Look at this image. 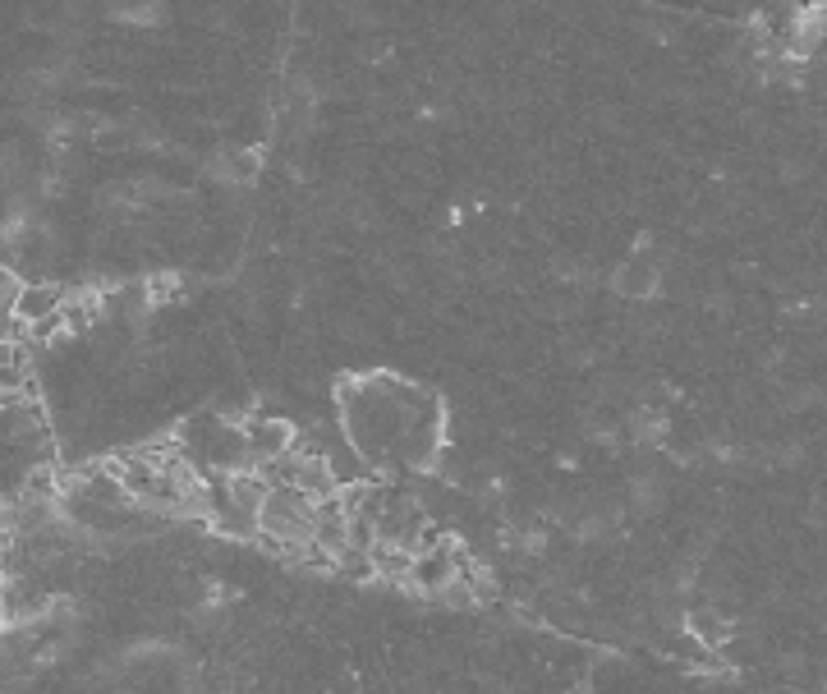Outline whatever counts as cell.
I'll use <instances>...</instances> for the list:
<instances>
[{
    "label": "cell",
    "instance_id": "obj_1",
    "mask_svg": "<svg viewBox=\"0 0 827 694\" xmlns=\"http://www.w3.org/2000/svg\"><path fill=\"white\" fill-rule=\"evenodd\" d=\"M262 543L272 547V552H290V547H304L313 543V520H318V501L308 497V492L290 488V483H281V488L267 492V501H262Z\"/></svg>",
    "mask_w": 827,
    "mask_h": 694
},
{
    "label": "cell",
    "instance_id": "obj_2",
    "mask_svg": "<svg viewBox=\"0 0 827 694\" xmlns=\"http://www.w3.org/2000/svg\"><path fill=\"white\" fill-rule=\"evenodd\" d=\"M244 442H249V460H253V469H262V465H276L281 456H290L295 451V428L285 419H253L249 428H244Z\"/></svg>",
    "mask_w": 827,
    "mask_h": 694
},
{
    "label": "cell",
    "instance_id": "obj_3",
    "mask_svg": "<svg viewBox=\"0 0 827 694\" xmlns=\"http://www.w3.org/2000/svg\"><path fill=\"white\" fill-rule=\"evenodd\" d=\"M60 299H65V290H60V285H51V281L23 285L19 299H14V318L28 322V327H37V322L56 318V313H60Z\"/></svg>",
    "mask_w": 827,
    "mask_h": 694
},
{
    "label": "cell",
    "instance_id": "obj_4",
    "mask_svg": "<svg viewBox=\"0 0 827 694\" xmlns=\"http://www.w3.org/2000/svg\"><path fill=\"white\" fill-rule=\"evenodd\" d=\"M616 290H621L625 299H648L658 290V262L648 258V253H635V258L616 272Z\"/></svg>",
    "mask_w": 827,
    "mask_h": 694
},
{
    "label": "cell",
    "instance_id": "obj_5",
    "mask_svg": "<svg viewBox=\"0 0 827 694\" xmlns=\"http://www.w3.org/2000/svg\"><path fill=\"white\" fill-rule=\"evenodd\" d=\"M19 290H23L19 272L0 262V318H10V313H14V299H19Z\"/></svg>",
    "mask_w": 827,
    "mask_h": 694
}]
</instances>
